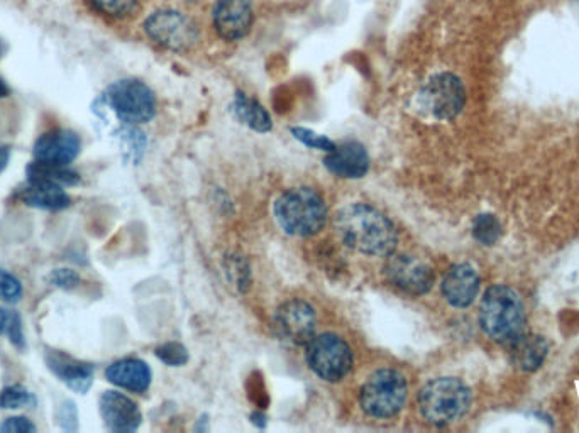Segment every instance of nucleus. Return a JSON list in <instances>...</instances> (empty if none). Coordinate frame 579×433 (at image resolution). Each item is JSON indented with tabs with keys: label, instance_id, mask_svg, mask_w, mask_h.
<instances>
[{
	"label": "nucleus",
	"instance_id": "obj_1",
	"mask_svg": "<svg viewBox=\"0 0 579 433\" xmlns=\"http://www.w3.org/2000/svg\"><path fill=\"white\" fill-rule=\"evenodd\" d=\"M334 229L342 244L361 254L388 258L397 249L398 232L392 220L366 203H351L339 210Z\"/></svg>",
	"mask_w": 579,
	"mask_h": 433
},
{
	"label": "nucleus",
	"instance_id": "obj_2",
	"mask_svg": "<svg viewBox=\"0 0 579 433\" xmlns=\"http://www.w3.org/2000/svg\"><path fill=\"white\" fill-rule=\"evenodd\" d=\"M273 214L288 236L312 237L326 225V200L314 188H292L276 200Z\"/></svg>",
	"mask_w": 579,
	"mask_h": 433
},
{
	"label": "nucleus",
	"instance_id": "obj_3",
	"mask_svg": "<svg viewBox=\"0 0 579 433\" xmlns=\"http://www.w3.org/2000/svg\"><path fill=\"white\" fill-rule=\"evenodd\" d=\"M481 329L500 344H512L524 334L525 310L520 296L508 286H491L480 307Z\"/></svg>",
	"mask_w": 579,
	"mask_h": 433
},
{
	"label": "nucleus",
	"instance_id": "obj_4",
	"mask_svg": "<svg viewBox=\"0 0 579 433\" xmlns=\"http://www.w3.org/2000/svg\"><path fill=\"white\" fill-rule=\"evenodd\" d=\"M471 391L458 378H437L425 384L419 393L420 415L425 422L444 427L468 412Z\"/></svg>",
	"mask_w": 579,
	"mask_h": 433
},
{
	"label": "nucleus",
	"instance_id": "obj_5",
	"mask_svg": "<svg viewBox=\"0 0 579 433\" xmlns=\"http://www.w3.org/2000/svg\"><path fill=\"white\" fill-rule=\"evenodd\" d=\"M407 379L395 369H380L371 374L361 390V408L368 417L392 418L402 412L407 401Z\"/></svg>",
	"mask_w": 579,
	"mask_h": 433
},
{
	"label": "nucleus",
	"instance_id": "obj_6",
	"mask_svg": "<svg viewBox=\"0 0 579 433\" xmlns=\"http://www.w3.org/2000/svg\"><path fill=\"white\" fill-rule=\"evenodd\" d=\"M105 105L114 110L124 124H146L156 114V97L153 90L136 78H124L105 90Z\"/></svg>",
	"mask_w": 579,
	"mask_h": 433
},
{
	"label": "nucleus",
	"instance_id": "obj_7",
	"mask_svg": "<svg viewBox=\"0 0 579 433\" xmlns=\"http://www.w3.org/2000/svg\"><path fill=\"white\" fill-rule=\"evenodd\" d=\"M309 368L327 383H337L353 369V351L346 340L336 334L314 335L307 344Z\"/></svg>",
	"mask_w": 579,
	"mask_h": 433
},
{
	"label": "nucleus",
	"instance_id": "obj_8",
	"mask_svg": "<svg viewBox=\"0 0 579 433\" xmlns=\"http://www.w3.org/2000/svg\"><path fill=\"white\" fill-rule=\"evenodd\" d=\"M466 104V90L453 73H439L425 83L419 94V107L437 121L458 117Z\"/></svg>",
	"mask_w": 579,
	"mask_h": 433
},
{
	"label": "nucleus",
	"instance_id": "obj_9",
	"mask_svg": "<svg viewBox=\"0 0 579 433\" xmlns=\"http://www.w3.org/2000/svg\"><path fill=\"white\" fill-rule=\"evenodd\" d=\"M144 31L156 44L165 50L187 51L199 41L197 24L182 12L156 11L144 22Z\"/></svg>",
	"mask_w": 579,
	"mask_h": 433
},
{
	"label": "nucleus",
	"instance_id": "obj_10",
	"mask_svg": "<svg viewBox=\"0 0 579 433\" xmlns=\"http://www.w3.org/2000/svg\"><path fill=\"white\" fill-rule=\"evenodd\" d=\"M385 275L393 286L409 295H425L434 286L431 266L409 254H390L386 261Z\"/></svg>",
	"mask_w": 579,
	"mask_h": 433
},
{
	"label": "nucleus",
	"instance_id": "obj_11",
	"mask_svg": "<svg viewBox=\"0 0 579 433\" xmlns=\"http://www.w3.org/2000/svg\"><path fill=\"white\" fill-rule=\"evenodd\" d=\"M315 329V310L304 300H290L276 310V334L293 346H307L315 335Z\"/></svg>",
	"mask_w": 579,
	"mask_h": 433
},
{
	"label": "nucleus",
	"instance_id": "obj_12",
	"mask_svg": "<svg viewBox=\"0 0 579 433\" xmlns=\"http://www.w3.org/2000/svg\"><path fill=\"white\" fill-rule=\"evenodd\" d=\"M214 26L221 38L238 41L253 26L251 0H217L214 7Z\"/></svg>",
	"mask_w": 579,
	"mask_h": 433
},
{
	"label": "nucleus",
	"instance_id": "obj_13",
	"mask_svg": "<svg viewBox=\"0 0 579 433\" xmlns=\"http://www.w3.org/2000/svg\"><path fill=\"white\" fill-rule=\"evenodd\" d=\"M82 149L80 138L73 131L56 129L46 132L34 144V158L39 163L68 166L77 159Z\"/></svg>",
	"mask_w": 579,
	"mask_h": 433
},
{
	"label": "nucleus",
	"instance_id": "obj_14",
	"mask_svg": "<svg viewBox=\"0 0 579 433\" xmlns=\"http://www.w3.org/2000/svg\"><path fill=\"white\" fill-rule=\"evenodd\" d=\"M99 406L102 420L112 432H136L143 420L138 405L117 391H105L100 396Z\"/></svg>",
	"mask_w": 579,
	"mask_h": 433
},
{
	"label": "nucleus",
	"instance_id": "obj_15",
	"mask_svg": "<svg viewBox=\"0 0 579 433\" xmlns=\"http://www.w3.org/2000/svg\"><path fill=\"white\" fill-rule=\"evenodd\" d=\"M480 275L471 264H456L447 271L442 281V295L449 305L466 308L475 302L480 293Z\"/></svg>",
	"mask_w": 579,
	"mask_h": 433
},
{
	"label": "nucleus",
	"instance_id": "obj_16",
	"mask_svg": "<svg viewBox=\"0 0 579 433\" xmlns=\"http://www.w3.org/2000/svg\"><path fill=\"white\" fill-rule=\"evenodd\" d=\"M324 163L332 175L348 178V180L363 178L370 170L368 151L364 149L363 144L356 143V141H346L341 146H336L331 153L327 154Z\"/></svg>",
	"mask_w": 579,
	"mask_h": 433
},
{
	"label": "nucleus",
	"instance_id": "obj_17",
	"mask_svg": "<svg viewBox=\"0 0 579 433\" xmlns=\"http://www.w3.org/2000/svg\"><path fill=\"white\" fill-rule=\"evenodd\" d=\"M46 364L51 373L67 384L68 388L85 395L94 384V366L87 362H80L60 351H48Z\"/></svg>",
	"mask_w": 579,
	"mask_h": 433
},
{
	"label": "nucleus",
	"instance_id": "obj_18",
	"mask_svg": "<svg viewBox=\"0 0 579 433\" xmlns=\"http://www.w3.org/2000/svg\"><path fill=\"white\" fill-rule=\"evenodd\" d=\"M105 378L122 390L144 393L151 384V369L141 359H122L107 368Z\"/></svg>",
	"mask_w": 579,
	"mask_h": 433
},
{
	"label": "nucleus",
	"instance_id": "obj_19",
	"mask_svg": "<svg viewBox=\"0 0 579 433\" xmlns=\"http://www.w3.org/2000/svg\"><path fill=\"white\" fill-rule=\"evenodd\" d=\"M510 346L512 361L517 368L522 369L525 373H532L541 368L546 361L549 346L546 339L541 335L520 334L517 339L513 340Z\"/></svg>",
	"mask_w": 579,
	"mask_h": 433
},
{
	"label": "nucleus",
	"instance_id": "obj_20",
	"mask_svg": "<svg viewBox=\"0 0 579 433\" xmlns=\"http://www.w3.org/2000/svg\"><path fill=\"white\" fill-rule=\"evenodd\" d=\"M17 198L29 207L41 210H63L70 207V197L63 187L51 183H31L17 192Z\"/></svg>",
	"mask_w": 579,
	"mask_h": 433
},
{
	"label": "nucleus",
	"instance_id": "obj_21",
	"mask_svg": "<svg viewBox=\"0 0 579 433\" xmlns=\"http://www.w3.org/2000/svg\"><path fill=\"white\" fill-rule=\"evenodd\" d=\"M231 110L241 124L251 127L253 131L268 132L273 126L270 114L266 112L265 107L248 95H244L243 92L234 95Z\"/></svg>",
	"mask_w": 579,
	"mask_h": 433
},
{
	"label": "nucleus",
	"instance_id": "obj_22",
	"mask_svg": "<svg viewBox=\"0 0 579 433\" xmlns=\"http://www.w3.org/2000/svg\"><path fill=\"white\" fill-rule=\"evenodd\" d=\"M28 181L31 183H51L58 187H75L80 181L77 171L68 166L48 165V163H33L28 166Z\"/></svg>",
	"mask_w": 579,
	"mask_h": 433
},
{
	"label": "nucleus",
	"instance_id": "obj_23",
	"mask_svg": "<svg viewBox=\"0 0 579 433\" xmlns=\"http://www.w3.org/2000/svg\"><path fill=\"white\" fill-rule=\"evenodd\" d=\"M473 236L483 246H495L502 237V224L493 214H481L473 222Z\"/></svg>",
	"mask_w": 579,
	"mask_h": 433
},
{
	"label": "nucleus",
	"instance_id": "obj_24",
	"mask_svg": "<svg viewBox=\"0 0 579 433\" xmlns=\"http://www.w3.org/2000/svg\"><path fill=\"white\" fill-rule=\"evenodd\" d=\"M117 138L121 141L122 149L126 151L127 158L139 161V158L143 156L144 146H146L143 132L138 131L131 124H127L126 127H122L121 131L117 132Z\"/></svg>",
	"mask_w": 579,
	"mask_h": 433
},
{
	"label": "nucleus",
	"instance_id": "obj_25",
	"mask_svg": "<svg viewBox=\"0 0 579 433\" xmlns=\"http://www.w3.org/2000/svg\"><path fill=\"white\" fill-rule=\"evenodd\" d=\"M34 396L23 386H7L6 390L0 393V406L4 410H17L24 406L34 405Z\"/></svg>",
	"mask_w": 579,
	"mask_h": 433
},
{
	"label": "nucleus",
	"instance_id": "obj_26",
	"mask_svg": "<svg viewBox=\"0 0 579 433\" xmlns=\"http://www.w3.org/2000/svg\"><path fill=\"white\" fill-rule=\"evenodd\" d=\"M138 0H90V4L105 16L126 17L136 7Z\"/></svg>",
	"mask_w": 579,
	"mask_h": 433
},
{
	"label": "nucleus",
	"instance_id": "obj_27",
	"mask_svg": "<svg viewBox=\"0 0 579 433\" xmlns=\"http://www.w3.org/2000/svg\"><path fill=\"white\" fill-rule=\"evenodd\" d=\"M292 134L293 138L312 149H320V151L331 153L332 149L336 148V144L332 143L331 139H327L326 136H320L317 132L305 129V127H293Z\"/></svg>",
	"mask_w": 579,
	"mask_h": 433
},
{
	"label": "nucleus",
	"instance_id": "obj_28",
	"mask_svg": "<svg viewBox=\"0 0 579 433\" xmlns=\"http://www.w3.org/2000/svg\"><path fill=\"white\" fill-rule=\"evenodd\" d=\"M23 296V285L16 276L0 269V300L7 303H17Z\"/></svg>",
	"mask_w": 579,
	"mask_h": 433
},
{
	"label": "nucleus",
	"instance_id": "obj_29",
	"mask_svg": "<svg viewBox=\"0 0 579 433\" xmlns=\"http://www.w3.org/2000/svg\"><path fill=\"white\" fill-rule=\"evenodd\" d=\"M156 356L160 357L161 361L168 364V366H183L185 362L188 361V352L185 347L180 346L177 342H170V344H165L161 346L158 351H156Z\"/></svg>",
	"mask_w": 579,
	"mask_h": 433
},
{
	"label": "nucleus",
	"instance_id": "obj_30",
	"mask_svg": "<svg viewBox=\"0 0 579 433\" xmlns=\"http://www.w3.org/2000/svg\"><path fill=\"white\" fill-rule=\"evenodd\" d=\"M80 275L75 273L73 269H55L50 275L51 285H55L56 288H61V290H73L80 285Z\"/></svg>",
	"mask_w": 579,
	"mask_h": 433
},
{
	"label": "nucleus",
	"instance_id": "obj_31",
	"mask_svg": "<svg viewBox=\"0 0 579 433\" xmlns=\"http://www.w3.org/2000/svg\"><path fill=\"white\" fill-rule=\"evenodd\" d=\"M7 334L11 337V342L17 349H24L26 347V339L23 334V322L19 313L9 312V320H7Z\"/></svg>",
	"mask_w": 579,
	"mask_h": 433
},
{
	"label": "nucleus",
	"instance_id": "obj_32",
	"mask_svg": "<svg viewBox=\"0 0 579 433\" xmlns=\"http://www.w3.org/2000/svg\"><path fill=\"white\" fill-rule=\"evenodd\" d=\"M0 432L2 433H34L36 427L31 420L26 417H12L7 418L6 422L0 425Z\"/></svg>",
	"mask_w": 579,
	"mask_h": 433
},
{
	"label": "nucleus",
	"instance_id": "obj_33",
	"mask_svg": "<svg viewBox=\"0 0 579 433\" xmlns=\"http://www.w3.org/2000/svg\"><path fill=\"white\" fill-rule=\"evenodd\" d=\"M58 420L65 430H77V408H75L73 401H67L65 405L61 406Z\"/></svg>",
	"mask_w": 579,
	"mask_h": 433
},
{
	"label": "nucleus",
	"instance_id": "obj_34",
	"mask_svg": "<svg viewBox=\"0 0 579 433\" xmlns=\"http://www.w3.org/2000/svg\"><path fill=\"white\" fill-rule=\"evenodd\" d=\"M9 159H11V151L6 146H0V173L6 170L7 165H9Z\"/></svg>",
	"mask_w": 579,
	"mask_h": 433
},
{
	"label": "nucleus",
	"instance_id": "obj_35",
	"mask_svg": "<svg viewBox=\"0 0 579 433\" xmlns=\"http://www.w3.org/2000/svg\"><path fill=\"white\" fill-rule=\"evenodd\" d=\"M7 320H9V312L4 310V308H0V335L6 332Z\"/></svg>",
	"mask_w": 579,
	"mask_h": 433
},
{
	"label": "nucleus",
	"instance_id": "obj_36",
	"mask_svg": "<svg viewBox=\"0 0 579 433\" xmlns=\"http://www.w3.org/2000/svg\"><path fill=\"white\" fill-rule=\"evenodd\" d=\"M9 94H11V88L7 87V83L0 78V99L9 97Z\"/></svg>",
	"mask_w": 579,
	"mask_h": 433
},
{
	"label": "nucleus",
	"instance_id": "obj_37",
	"mask_svg": "<svg viewBox=\"0 0 579 433\" xmlns=\"http://www.w3.org/2000/svg\"><path fill=\"white\" fill-rule=\"evenodd\" d=\"M4 53H6V44L0 39V56L4 55Z\"/></svg>",
	"mask_w": 579,
	"mask_h": 433
}]
</instances>
